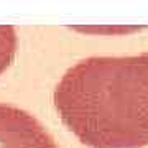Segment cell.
Returning <instances> with one entry per match:
<instances>
[{
  "label": "cell",
  "instance_id": "obj_3",
  "mask_svg": "<svg viewBox=\"0 0 148 148\" xmlns=\"http://www.w3.org/2000/svg\"><path fill=\"white\" fill-rule=\"evenodd\" d=\"M16 53L15 28L10 25H0V74L12 64Z\"/></svg>",
  "mask_w": 148,
  "mask_h": 148
},
{
  "label": "cell",
  "instance_id": "obj_2",
  "mask_svg": "<svg viewBox=\"0 0 148 148\" xmlns=\"http://www.w3.org/2000/svg\"><path fill=\"white\" fill-rule=\"evenodd\" d=\"M0 148H58V145L32 114L0 104Z\"/></svg>",
  "mask_w": 148,
  "mask_h": 148
},
{
  "label": "cell",
  "instance_id": "obj_1",
  "mask_svg": "<svg viewBox=\"0 0 148 148\" xmlns=\"http://www.w3.org/2000/svg\"><path fill=\"white\" fill-rule=\"evenodd\" d=\"M53 101L64 125L87 147H147L148 51L82 59L61 77Z\"/></svg>",
  "mask_w": 148,
  "mask_h": 148
}]
</instances>
